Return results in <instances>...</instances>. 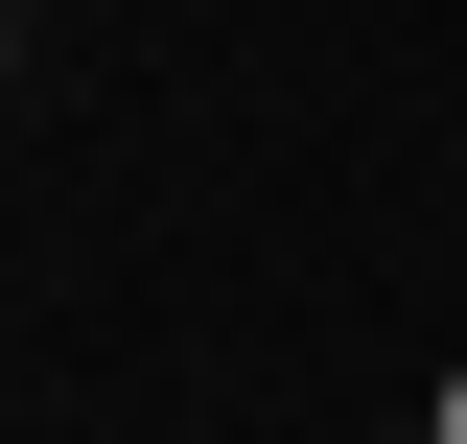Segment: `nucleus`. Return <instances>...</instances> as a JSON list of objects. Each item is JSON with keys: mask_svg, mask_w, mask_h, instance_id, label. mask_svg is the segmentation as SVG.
Segmentation results:
<instances>
[{"mask_svg": "<svg viewBox=\"0 0 467 444\" xmlns=\"http://www.w3.org/2000/svg\"><path fill=\"white\" fill-rule=\"evenodd\" d=\"M420 444H467V375H444V421H420Z\"/></svg>", "mask_w": 467, "mask_h": 444, "instance_id": "f257e3e1", "label": "nucleus"}]
</instances>
